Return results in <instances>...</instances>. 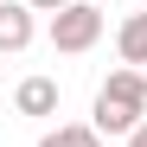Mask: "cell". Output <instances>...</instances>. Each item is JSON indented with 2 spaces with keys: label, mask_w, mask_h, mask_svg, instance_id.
Returning <instances> with one entry per match:
<instances>
[{
  "label": "cell",
  "mask_w": 147,
  "mask_h": 147,
  "mask_svg": "<svg viewBox=\"0 0 147 147\" xmlns=\"http://www.w3.org/2000/svg\"><path fill=\"white\" fill-rule=\"evenodd\" d=\"M141 121H147V83H141V70L121 64V70H109V77H102V90H96V115H90V128L128 141Z\"/></svg>",
  "instance_id": "1"
},
{
  "label": "cell",
  "mask_w": 147,
  "mask_h": 147,
  "mask_svg": "<svg viewBox=\"0 0 147 147\" xmlns=\"http://www.w3.org/2000/svg\"><path fill=\"white\" fill-rule=\"evenodd\" d=\"M102 38V7H90V0H77V7H64L58 19H51V45L58 51H90V45Z\"/></svg>",
  "instance_id": "2"
},
{
  "label": "cell",
  "mask_w": 147,
  "mask_h": 147,
  "mask_svg": "<svg viewBox=\"0 0 147 147\" xmlns=\"http://www.w3.org/2000/svg\"><path fill=\"white\" fill-rule=\"evenodd\" d=\"M32 7H26V0H0V58H7V51H26V45H32Z\"/></svg>",
  "instance_id": "3"
},
{
  "label": "cell",
  "mask_w": 147,
  "mask_h": 147,
  "mask_svg": "<svg viewBox=\"0 0 147 147\" xmlns=\"http://www.w3.org/2000/svg\"><path fill=\"white\" fill-rule=\"evenodd\" d=\"M13 109H19V115H32V121L58 115V77H26V83L13 90Z\"/></svg>",
  "instance_id": "4"
},
{
  "label": "cell",
  "mask_w": 147,
  "mask_h": 147,
  "mask_svg": "<svg viewBox=\"0 0 147 147\" xmlns=\"http://www.w3.org/2000/svg\"><path fill=\"white\" fill-rule=\"evenodd\" d=\"M115 51H121V64H128V70H147V13H128V19H121Z\"/></svg>",
  "instance_id": "5"
},
{
  "label": "cell",
  "mask_w": 147,
  "mask_h": 147,
  "mask_svg": "<svg viewBox=\"0 0 147 147\" xmlns=\"http://www.w3.org/2000/svg\"><path fill=\"white\" fill-rule=\"evenodd\" d=\"M38 147H102V134L90 128V121H58V128H45Z\"/></svg>",
  "instance_id": "6"
},
{
  "label": "cell",
  "mask_w": 147,
  "mask_h": 147,
  "mask_svg": "<svg viewBox=\"0 0 147 147\" xmlns=\"http://www.w3.org/2000/svg\"><path fill=\"white\" fill-rule=\"evenodd\" d=\"M26 7H32V13H51V19H58L64 7H77V0H26Z\"/></svg>",
  "instance_id": "7"
},
{
  "label": "cell",
  "mask_w": 147,
  "mask_h": 147,
  "mask_svg": "<svg viewBox=\"0 0 147 147\" xmlns=\"http://www.w3.org/2000/svg\"><path fill=\"white\" fill-rule=\"evenodd\" d=\"M128 147H147V121H141V128H134V134H128Z\"/></svg>",
  "instance_id": "8"
},
{
  "label": "cell",
  "mask_w": 147,
  "mask_h": 147,
  "mask_svg": "<svg viewBox=\"0 0 147 147\" xmlns=\"http://www.w3.org/2000/svg\"><path fill=\"white\" fill-rule=\"evenodd\" d=\"M141 83H147V70H141Z\"/></svg>",
  "instance_id": "9"
},
{
  "label": "cell",
  "mask_w": 147,
  "mask_h": 147,
  "mask_svg": "<svg viewBox=\"0 0 147 147\" xmlns=\"http://www.w3.org/2000/svg\"><path fill=\"white\" fill-rule=\"evenodd\" d=\"M0 77H7V70H0Z\"/></svg>",
  "instance_id": "10"
},
{
  "label": "cell",
  "mask_w": 147,
  "mask_h": 147,
  "mask_svg": "<svg viewBox=\"0 0 147 147\" xmlns=\"http://www.w3.org/2000/svg\"><path fill=\"white\" fill-rule=\"evenodd\" d=\"M141 7H147V0H141Z\"/></svg>",
  "instance_id": "11"
}]
</instances>
